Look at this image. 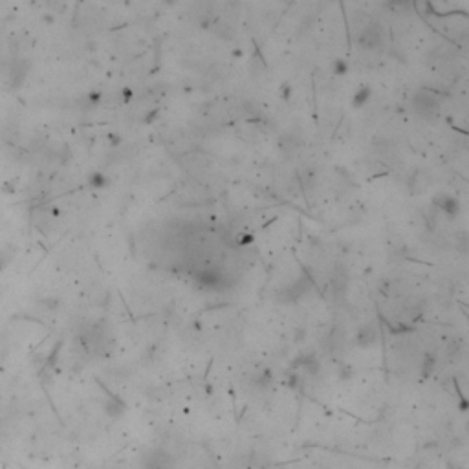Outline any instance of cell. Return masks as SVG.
Instances as JSON below:
<instances>
[{"mask_svg": "<svg viewBox=\"0 0 469 469\" xmlns=\"http://www.w3.org/2000/svg\"><path fill=\"white\" fill-rule=\"evenodd\" d=\"M414 108H416V112H420L421 116H427V118H429V116L436 114L440 110V101L433 92L421 90V92H418L416 96H414Z\"/></svg>", "mask_w": 469, "mask_h": 469, "instance_id": "obj_1", "label": "cell"}, {"mask_svg": "<svg viewBox=\"0 0 469 469\" xmlns=\"http://www.w3.org/2000/svg\"><path fill=\"white\" fill-rule=\"evenodd\" d=\"M143 465H145V469H171L172 458L169 456V453H165L163 449H154V451H150L149 455H145Z\"/></svg>", "mask_w": 469, "mask_h": 469, "instance_id": "obj_2", "label": "cell"}, {"mask_svg": "<svg viewBox=\"0 0 469 469\" xmlns=\"http://www.w3.org/2000/svg\"><path fill=\"white\" fill-rule=\"evenodd\" d=\"M377 338H379V333H377L376 326L363 325L360 330H358V333H355V345L360 348H370L372 345L377 343Z\"/></svg>", "mask_w": 469, "mask_h": 469, "instance_id": "obj_3", "label": "cell"}, {"mask_svg": "<svg viewBox=\"0 0 469 469\" xmlns=\"http://www.w3.org/2000/svg\"><path fill=\"white\" fill-rule=\"evenodd\" d=\"M360 42L363 44L365 48H368V50L379 48V44H382V31H379V28H377V26L365 28L363 33H361Z\"/></svg>", "mask_w": 469, "mask_h": 469, "instance_id": "obj_4", "label": "cell"}, {"mask_svg": "<svg viewBox=\"0 0 469 469\" xmlns=\"http://www.w3.org/2000/svg\"><path fill=\"white\" fill-rule=\"evenodd\" d=\"M127 411V405L123 404L121 399L116 398V396L110 394V398L105 401V412L110 418H121Z\"/></svg>", "mask_w": 469, "mask_h": 469, "instance_id": "obj_5", "label": "cell"}, {"mask_svg": "<svg viewBox=\"0 0 469 469\" xmlns=\"http://www.w3.org/2000/svg\"><path fill=\"white\" fill-rule=\"evenodd\" d=\"M434 367H436V355L426 354V358H423V363H421V376L429 377L431 372L434 370Z\"/></svg>", "mask_w": 469, "mask_h": 469, "instance_id": "obj_6", "label": "cell"}, {"mask_svg": "<svg viewBox=\"0 0 469 469\" xmlns=\"http://www.w3.org/2000/svg\"><path fill=\"white\" fill-rule=\"evenodd\" d=\"M352 367L350 365H343V367H339V372H338V376L341 377L343 382H347V379H350L352 377Z\"/></svg>", "mask_w": 469, "mask_h": 469, "instance_id": "obj_7", "label": "cell"}, {"mask_svg": "<svg viewBox=\"0 0 469 469\" xmlns=\"http://www.w3.org/2000/svg\"><path fill=\"white\" fill-rule=\"evenodd\" d=\"M270 382H272V377H270V372H262L260 376H257V379H255V385L259 387H267L270 385Z\"/></svg>", "mask_w": 469, "mask_h": 469, "instance_id": "obj_8", "label": "cell"}, {"mask_svg": "<svg viewBox=\"0 0 469 469\" xmlns=\"http://www.w3.org/2000/svg\"><path fill=\"white\" fill-rule=\"evenodd\" d=\"M448 467H449V469H464V467H460L458 464H453V462H449Z\"/></svg>", "mask_w": 469, "mask_h": 469, "instance_id": "obj_9", "label": "cell"}]
</instances>
